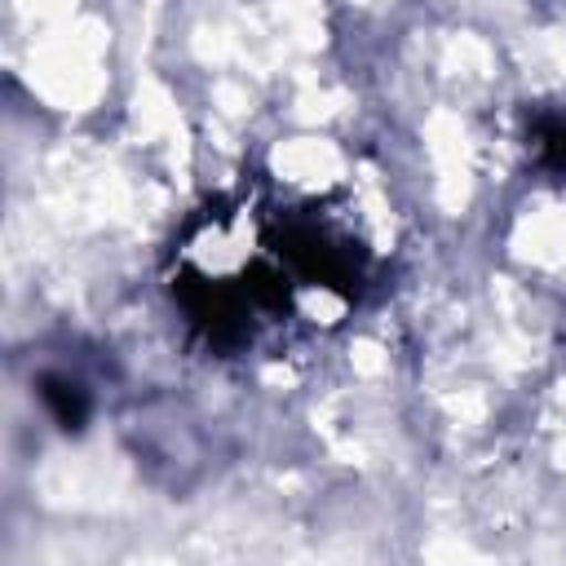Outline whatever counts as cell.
Wrapping results in <instances>:
<instances>
[{
    "label": "cell",
    "mask_w": 566,
    "mask_h": 566,
    "mask_svg": "<svg viewBox=\"0 0 566 566\" xmlns=\"http://www.w3.org/2000/svg\"><path fill=\"white\" fill-rule=\"evenodd\" d=\"M248 234L256 248H243L221 270L181 261L172 283L190 323L217 349H248L270 327L296 323L301 292L349 305L367 274V252L358 239L327 221L318 208L248 217Z\"/></svg>",
    "instance_id": "1"
}]
</instances>
